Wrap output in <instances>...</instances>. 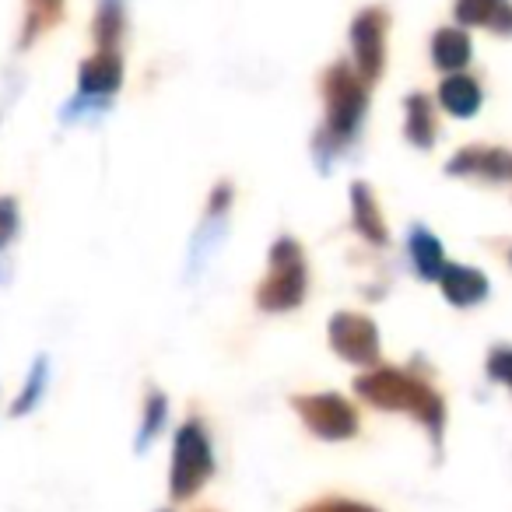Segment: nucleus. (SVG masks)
I'll return each mask as SVG.
<instances>
[{"label":"nucleus","mask_w":512,"mask_h":512,"mask_svg":"<svg viewBox=\"0 0 512 512\" xmlns=\"http://www.w3.org/2000/svg\"><path fill=\"white\" fill-rule=\"evenodd\" d=\"M355 390L362 393L369 404L390 407V411H407L418 421H425L432 432L442 428V404L425 383H418L414 376H404V372H369L355 383Z\"/></svg>","instance_id":"f257e3e1"},{"label":"nucleus","mask_w":512,"mask_h":512,"mask_svg":"<svg viewBox=\"0 0 512 512\" xmlns=\"http://www.w3.org/2000/svg\"><path fill=\"white\" fill-rule=\"evenodd\" d=\"M302 295H306V260H302V249L292 239H281L271 249V274L260 285L256 302L271 309V313H281V309L299 306Z\"/></svg>","instance_id":"f03ea898"},{"label":"nucleus","mask_w":512,"mask_h":512,"mask_svg":"<svg viewBox=\"0 0 512 512\" xmlns=\"http://www.w3.org/2000/svg\"><path fill=\"white\" fill-rule=\"evenodd\" d=\"M204 477H211V446L197 421H186L172 442V498H190L204 484Z\"/></svg>","instance_id":"7ed1b4c3"},{"label":"nucleus","mask_w":512,"mask_h":512,"mask_svg":"<svg viewBox=\"0 0 512 512\" xmlns=\"http://www.w3.org/2000/svg\"><path fill=\"white\" fill-rule=\"evenodd\" d=\"M365 116V85L348 67L327 74V130L334 141H348Z\"/></svg>","instance_id":"20e7f679"},{"label":"nucleus","mask_w":512,"mask_h":512,"mask_svg":"<svg viewBox=\"0 0 512 512\" xmlns=\"http://www.w3.org/2000/svg\"><path fill=\"white\" fill-rule=\"evenodd\" d=\"M295 407H299L302 421H306L316 435H323V439H351L358 428L355 411H351L341 397H334V393H323V397H299Z\"/></svg>","instance_id":"39448f33"},{"label":"nucleus","mask_w":512,"mask_h":512,"mask_svg":"<svg viewBox=\"0 0 512 512\" xmlns=\"http://www.w3.org/2000/svg\"><path fill=\"white\" fill-rule=\"evenodd\" d=\"M386 15L376 8L362 11L351 25V46H355V64H358V74L365 81L379 78L383 74V32H386Z\"/></svg>","instance_id":"423d86ee"},{"label":"nucleus","mask_w":512,"mask_h":512,"mask_svg":"<svg viewBox=\"0 0 512 512\" xmlns=\"http://www.w3.org/2000/svg\"><path fill=\"white\" fill-rule=\"evenodd\" d=\"M330 344L337 348V355L348 358V362H372L379 351V334L365 316H355V313H341L334 316L330 323Z\"/></svg>","instance_id":"0eeeda50"},{"label":"nucleus","mask_w":512,"mask_h":512,"mask_svg":"<svg viewBox=\"0 0 512 512\" xmlns=\"http://www.w3.org/2000/svg\"><path fill=\"white\" fill-rule=\"evenodd\" d=\"M120 81H123V64L113 50L95 53L92 60L81 64V74H78V85L85 99H109V95L120 88Z\"/></svg>","instance_id":"6e6552de"},{"label":"nucleus","mask_w":512,"mask_h":512,"mask_svg":"<svg viewBox=\"0 0 512 512\" xmlns=\"http://www.w3.org/2000/svg\"><path fill=\"white\" fill-rule=\"evenodd\" d=\"M456 22L484 25V29L512 36V4L509 0H456Z\"/></svg>","instance_id":"1a4fd4ad"},{"label":"nucleus","mask_w":512,"mask_h":512,"mask_svg":"<svg viewBox=\"0 0 512 512\" xmlns=\"http://www.w3.org/2000/svg\"><path fill=\"white\" fill-rule=\"evenodd\" d=\"M449 172H460V176H488V179H512V155L505 151H484V148H470L463 155H456L446 165Z\"/></svg>","instance_id":"9d476101"},{"label":"nucleus","mask_w":512,"mask_h":512,"mask_svg":"<svg viewBox=\"0 0 512 512\" xmlns=\"http://www.w3.org/2000/svg\"><path fill=\"white\" fill-rule=\"evenodd\" d=\"M439 281L453 306H474V302H481L488 295V278L481 271H474V267H446L439 274Z\"/></svg>","instance_id":"9b49d317"},{"label":"nucleus","mask_w":512,"mask_h":512,"mask_svg":"<svg viewBox=\"0 0 512 512\" xmlns=\"http://www.w3.org/2000/svg\"><path fill=\"white\" fill-rule=\"evenodd\" d=\"M439 102H442V109L453 116H474L477 109H481V88H477V81L467 78V74H453V78L442 81Z\"/></svg>","instance_id":"f8f14e48"},{"label":"nucleus","mask_w":512,"mask_h":512,"mask_svg":"<svg viewBox=\"0 0 512 512\" xmlns=\"http://www.w3.org/2000/svg\"><path fill=\"white\" fill-rule=\"evenodd\" d=\"M432 60L442 71H460L470 60V39L460 29H442L432 39Z\"/></svg>","instance_id":"ddd939ff"},{"label":"nucleus","mask_w":512,"mask_h":512,"mask_svg":"<svg viewBox=\"0 0 512 512\" xmlns=\"http://www.w3.org/2000/svg\"><path fill=\"white\" fill-rule=\"evenodd\" d=\"M411 253L421 278H439L446 271V256H442L439 239L432 232H425V228H414L411 232Z\"/></svg>","instance_id":"4468645a"},{"label":"nucleus","mask_w":512,"mask_h":512,"mask_svg":"<svg viewBox=\"0 0 512 512\" xmlns=\"http://www.w3.org/2000/svg\"><path fill=\"white\" fill-rule=\"evenodd\" d=\"M407 137L418 148H428L435 141V120H432V102L425 95H411L407 99Z\"/></svg>","instance_id":"2eb2a0df"},{"label":"nucleus","mask_w":512,"mask_h":512,"mask_svg":"<svg viewBox=\"0 0 512 512\" xmlns=\"http://www.w3.org/2000/svg\"><path fill=\"white\" fill-rule=\"evenodd\" d=\"M351 197H355V225L362 228L365 239H372V242H379V246H383L386 228H383V221H379V211H376V204H372L369 190H365V186H355V190H351Z\"/></svg>","instance_id":"dca6fc26"},{"label":"nucleus","mask_w":512,"mask_h":512,"mask_svg":"<svg viewBox=\"0 0 512 512\" xmlns=\"http://www.w3.org/2000/svg\"><path fill=\"white\" fill-rule=\"evenodd\" d=\"M46 372H50V365H46V358H36V365H32V372L25 376V386H22V393H18V400L11 404V414L15 418H22V414H29L32 407L43 400V393H46Z\"/></svg>","instance_id":"f3484780"},{"label":"nucleus","mask_w":512,"mask_h":512,"mask_svg":"<svg viewBox=\"0 0 512 512\" xmlns=\"http://www.w3.org/2000/svg\"><path fill=\"white\" fill-rule=\"evenodd\" d=\"M123 32V8L120 0H102L99 18H95V39H99L102 50H113L116 39Z\"/></svg>","instance_id":"a211bd4d"},{"label":"nucleus","mask_w":512,"mask_h":512,"mask_svg":"<svg viewBox=\"0 0 512 512\" xmlns=\"http://www.w3.org/2000/svg\"><path fill=\"white\" fill-rule=\"evenodd\" d=\"M60 11H64V0H29V36H25V43H29L39 29L57 22Z\"/></svg>","instance_id":"6ab92c4d"},{"label":"nucleus","mask_w":512,"mask_h":512,"mask_svg":"<svg viewBox=\"0 0 512 512\" xmlns=\"http://www.w3.org/2000/svg\"><path fill=\"white\" fill-rule=\"evenodd\" d=\"M165 421V397L162 393H151L148 397V411H144V425H141V439H137V446H148V439H155L158 428H162Z\"/></svg>","instance_id":"aec40b11"},{"label":"nucleus","mask_w":512,"mask_h":512,"mask_svg":"<svg viewBox=\"0 0 512 512\" xmlns=\"http://www.w3.org/2000/svg\"><path fill=\"white\" fill-rule=\"evenodd\" d=\"M18 235V200L0 197V249H8Z\"/></svg>","instance_id":"412c9836"},{"label":"nucleus","mask_w":512,"mask_h":512,"mask_svg":"<svg viewBox=\"0 0 512 512\" xmlns=\"http://www.w3.org/2000/svg\"><path fill=\"white\" fill-rule=\"evenodd\" d=\"M488 372L498 379V383L512 386V351H495L488 362Z\"/></svg>","instance_id":"4be33fe9"},{"label":"nucleus","mask_w":512,"mask_h":512,"mask_svg":"<svg viewBox=\"0 0 512 512\" xmlns=\"http://www.w3.org/2000/svg\"><path fill=\"white\" fill-rule=\"evenodd\" d=\"M316 512H369V509H362V505H348V502H330V505H323V509H316Z\"/></svg>","instance_id":"5701e85b"}]
</instances>
